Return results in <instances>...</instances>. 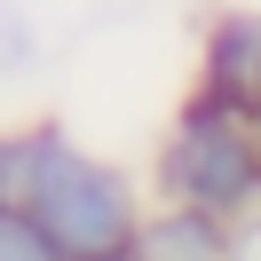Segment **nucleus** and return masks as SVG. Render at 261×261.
<instances>
[{
	"instance_id": "6",
	"label": "nucleus",
	"mask_w": 261,
	"mask_h": 261,
	"mask_svg": "<svg viewBox=\"0 0 261 261\" xmlns=\"http://www.w3.org/2000/svg\"><path fill=\"white\" fill-rule=\"evenodd\" d=\"M119 261H135V253H119Z\"/></svg>"
},
{
	"instance_id": "1",
	"label": "nucleus",
	"mask_w": 261,
	"mask_h": 261,
	"mask_svg": "<svg viewBox=\"0 0 261 261\" xmlns=\"http://www.w3.org/2000/svg\"><path fill=\"white\" fill-rule=\"evenodd\" d=\"M32 222L48 229L56 245H64L71 261H119V253H135V198H127V174L119 166H95V159H80V150H56V166H48V182H40V198H32Z\"/></svg>"
},
{
	"instance_id": "5",
	"label": "nucleus",
	"mask_w": 261,
	"mask_h": 261,
	"mask_svg": "<svg viewBox=\"0 0 261 261\" xmlns=\"http://www.w3.org/2000/svg\"><path fill=\"white\" fill-rule=\"evenodd\" d=\"M0 261H71V253H64V245H56L40 222H32V214L0 206Z\"/></svg>"
},
{
	"instance_id": "2",
	"label": "nucleus",
	"mask_w": 261,
	"mask_h": 261,
	"mask_svg": "<svg viewBox=\"0 0 261 261\" xmlns=\"http://www.w3.org/2000/svg\"><path fill=\"white\" fill-rule=\"evenodd\" d=\"M166 198H182V214H238L245 198L261 190V150L245 143L238 127H229V119H206L198 111L190 127L174 135V143H166Z\"/></svg>"
},
{
	"instance_id": "3",
	"label": "nucleus",
	"mask_w": 261,
	"mask_h": 261,
	"mask_svg": "<svg viewBox=\"0 0 261 261\" xmlns=\"http://www.w3.org/2000/svg\"><path fill=\"white\" fill-rule=\"evenodd\" d=\"M206 87L214 103H261V16H229L206 40Z\"/></svg>"
},
{
	"instance_id": "4",
	"label": "nucleus",
	"mask_w": 261,
	"mask_h": 261,
	"mask_svg": "<svg viewBox=\"0 0 261 261\" xmlns=\"http://www.w3.org/2000/svg\"><path fill=\"white\" fill-rule=\"evenodd\" d=\"M135 261H229L222 229L206 222V214H166V222H150L143 238H135Z\"/></svg>"
}]
</instances>
